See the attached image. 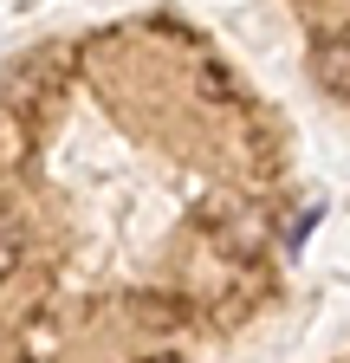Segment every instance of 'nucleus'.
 I'll return each instance as SVG.
<instances>
[{
  "label": "nucleus",
  "mask_w": 350,
  "mask_h": 363,
  "mask_svg": "<svg viewBox=\"0 0 350 363\" xmlns=\"http://www.w3.org/2000/svg\"><path fill=\"white\" fill-rule=\"evenodd\" d=\"M318 78L331 91H350V39H331L324 52H318Z\"/></svg>",
  "instance_id": "1"
},
{
  "label": "nucleus",
  "mask_w": 350,
  "mask_h": 363,
  "mask_svg": "<svg viewBox=\"0 0 350 363\" xmlns=\"http://www.w3.org/2000/svg\"><path fill=\"white\" fill-rule=\"evenodd\" d=\"M13 266H20V240L7 234V227H0V279H7V272H13Z\"/></svg>",
  "instance_id": "2"
},
{
  "label": "nucleus",
  "mask_w": 350,
  "mask_h": 363,
  "mask_svg": "<svg viewBox=\"0 0 350 363\" xmlns=\"http://www.w3.org/2000/svg\"><path fill=\"white\" fill-rule=\"evenodd\" d=\"M344 39H350V33H344Z\"/></svg>",
  "instance_id": "3"
},
{
  "label": "nucleus",
  "mask_w": 350,
  "mask_h": 363,
  "mask_svg": "<svg viewBox=\"0 0 350 363\" xmlns=\"http://www.w3.org/2000/svg\"><path fill=\"white\" fill-rule=\"evenodd\" d=\"M33 363H39V357H33Z\"/></svg>",
  "instance_id": "4"
}]
</instances>
